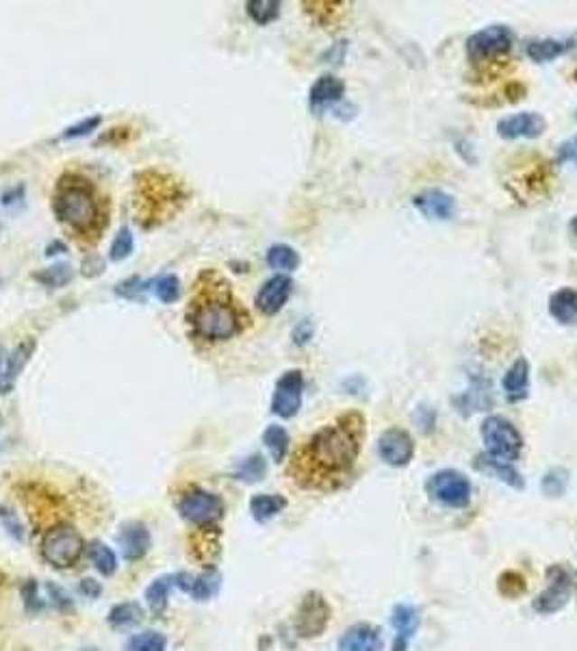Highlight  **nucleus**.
<instances>
[{"label":"nucleus","instance_id":"1","mask_svg":"<svg viewBox=\"0 0 577 651\" xmlns=\"http://www.w3.org/2000/svg\"><path fill=\"white\" fill-rule=\"evenodd\" d=\"M365 426L363 413L358 411H348L326 423L293 451L289 476L302 488L312 491L339 488L352 476L363 450Z\"/></svg>","mask_w":577,"mask_h":651},{"label":"nucleus","instance_id":"2","mask_svg":"<svg viewBox=\"0 0 577 651\" xmlns=\"http://www.w3.org/2000/svg\"><path fill=\"white\" fill-rule=\"evenodd\" d=\"M187 324L198 341H228L250 326V315L235 298L230 283L219 272L207 270L193 284Z\"/></svg>","mask_w":577,"mask_h":651},{"label":"nucleus","instance_id":"3","mask_svg":"<svg viewBox=\"0 0 577 651\" xmlns=\"http://www.w3.org/2000/svg\"><path fill=\"white\" fill-rule=\"evenodd\" d=\"M52 211L74 239L94 246L109 224V207L88 176L68 172L52 191Z\"/></svg>","mask_w":577,"mask_h":651},{"label":"nucleus","instance_id":"4","mask_svg":"<svg viewBox=\"0 0 577 651\" xmlns=\"http://www.w3.org/2000/svg\"><path fill=\"white\" fill-rule=\"evenodd\" d=\"M187 193L172 176L161 172H144L135 185V213L145 228L163 224L185 202Z\"/></svg>","mask_w":577,"mask_h":651},{"label":"nucleus","instance_id":"5","mask_svg":"<svg viewBox=\"0 0 577 651\" xmlns=\"http://www.w3.org/2000/svg\"><path fill=\"white\" fill-rule=\"evenodd\" d=\"M42 558L51 564V567L59 569H72L80 563V558L88 553V545H85L83 535L74 528V525L59 521V524L51 525L44 532L40 543Z\"/></svg>","mask_w":577,"mask_h":651},{"label":"nucleus","instance_id":"6","mask_svg":"<svg viewBox=\"0 0 577 651\" xmlns=\"http://www.w3.org/2000/svg\"><path fill=\"white\" fill-rule=\"evenodd\" d=\"M515 46V33L506 24H490L467 40V59L476 70L498 66L510 55Z\"/></svg>","mask_w":577,"mask_h":651},{"label":"nucleus","instance_id":"7","mask_svg":"<svg viewBox=\"0 0 577 651\" xmlns=\"http://www.w3.org/2000/svg\"><path fill=\"white\" fill-rule=\"evenodd\" d=\"M479 434H482L484 454L490 459L515 462L521 459L523 454V437L515 423L508 422L501 415H489L479 426Z\"/></svg>","mask_w":577,"mask_h":651},{"label":"nucleus","instance_id":"8","mask_svg":"<svg viewBox=\"0 0 577 651\" xmlns=\"http://www.w3.org/2000/svg\"><path fill=\"white\" fill-rule=\"evenodd\" d=\"M178 513L187 524L196 525L198 530L219 528V521L226 515V502L218 493L191 487L178 499Z\"/></svg>","mask_w":577,"mask_h":651},{"label":"nucleus","instance_id":"9","mask_svg":"<svg viewBox=\"0 0 577 651\" xmlns=\"http://www.w3.org/2000/svg\"><path fill=\"white\" fill-rule=\"evenodd\" d=\"M425 493L433 502L447 508H467L471 504V480L458 470H441L425 482Z\"/></svg>","mask_w":577,"mask_h":651},{"label":"nucleus","instance_id":"10","mask_svg":"<svg viewBox=\"0 0 577 651\" xmlns=\"http://www.w3.org/2000/svg\"><path fill=\"white\" fill-rule=\"evenodd\" d=\"M332 608L320 591H309L300 600L293 617V629L300 638H320L330 626Z\"/></svg>","mask_w":577,"mask_h":651},{"label":"nucleus","instance_id":"11","mask_svg":"<svg viewBox=\"0 0 577 651\" xmlns=\"http://www.w3.org/2000/svg\"><path fill=\"white\" fill-rule=\"evenodd\" d=\"M544 575H547V589L532 601V610L541 617H552L569 604L571 593H573V578L563 564H552Z\"/></svg>","mask_w":577,"mask_h":651},{"label":"nucleus","instance_id":"12","mask_svg":"<svg viewBox=\"0 0 577 651\" xmlns=\"http://www.w3.org/2000/svg\"><path fill=\"white\" fill-rule=\"evenodd\" d=\"M304 397V374L300 369H289L280 376L272 397L274 415L291 419L300 413Z\"/></svg>","mask_w":577,"mask_h":651},{"label":"nucleus","instance_id":"13","mask_svg":"<svg viewBox=\"0 0 577 651\" xmlns=\"http://www.w3.org/2000/svg\"><path fill=\"white\" fill-rule=\"evenodd\" d=\"M377 456L386 462L389 467H396V470H402L408 462L413 460L414 456V441L411 432L404 428H386L382 430L380 437L376 441Z\"/></svg>","mask_w":577,"mask_h":651},{"label":"nucleus","instance_id":"14","mask_svg":"<svg viewBox=\"0 0 577 651\" xmlns=\"http://www.w3.org/2000/svg\"><path fill=\"white\" fill-rule=\"evenodd\" d=\"M547 128V120L536 111H521L515 116L501 117L498 122V135L506 142L515 139H536Z\"/></svg>","mask_w":577,"mask_h":651},{"label":"nucleus","instance_id":"15","mask_svg":"<svg viewBox=\"0 0 577 651\" xmlns=\"http://www.w3.org/2000/svg\"><path fill=\"white\" fill-rule=\"evenodd\" d=\"M117 545L126 563H139L153 547V535L144 521H126L117 532Z\"/></svg>","mask_w":577,"mask_h":651},{"label":"nucleus","instance_id":"16","mask_svg":"<svg viewBox=\"0 0 577 651\" xmlns=\"http://www.w3.org/2000/svg\"><path fill=\"white\" fill-rule=\"evenodd\" d=\"M33 352H35V339H26V341L20 343V346L12 349V352L0 348V395L9 394V391L14 389L20 371L24 369V365L29 363Z\"/></svg>","mask_w":577,"mask_h":651},{"label":"nucleus","instance_id":"17","mask_svg":"<svg viewBox=\"0 0 577 651\" xmlns=\"http://www.w3.org/2000/svg\"><path fill=\"white\" fill-rule=\"evenodd\" d=\"M291 292H293V281L284 274H276L269 281L263 283V287L256 293V309L263 315H276L283 311V306L289 302Z\"/></svg>","mask_w":577,"mask_h":651},{"label":"nucleus","instance_id":"18","mask_svg":"<svg viewBox=\"0 0 577 651\" xmlns=\"http://www.w3.org/2000/svg\"><path fill=\"white\" fill-rule=\"evenodd\" d=\"M391 626L396 629L393 637V651H408L411 640L417 634L419 626H422V615H419L417 606L413 604H397L391 610Z\"/></svg>","mask_w":577,"mask_h":651},{"label":"nucleus","instance_id":"19","mask_svg":"<svg viewBox=\"0 0 577 651\" xmlns=\"http://www.w3.org/2000/svg\"><path fill=\"white\" fill-rule=\"evenodd\" d=\"M385 638L382 629L374 623H354L339 638L337 651H382Z\"/></svg>","mask_w":577,"mask_h":651},{"label":"nucleus","instance_id":"20","mask_svg":"<svg viewBox=\"0 0 577 651\" xmlns=\"http://www.w3.org/2000/svg\"><path fill=\"white\" fill-rule=\"evenodd\" d=\"M414 209L430 219H451L456 213L454 196L443 190H425L413 198Z\"/></svg>","mask_w":577,"mask_h":651},{"label":"nucleus","instance_id":"21","mask_svg":"<svg viewBox=\"0 0 577 651\" xmlns=\"http://www.w3.org/2000/svg\"><path fill=\"white\" fill-rule=\"evenodd\" d=\"M345 96V83L334 74H323L312 83L309 91V105L315 113L326 111L328 107L341 102Z\"/></svg>","mask_w":577,"mask_h":651},{"label":"nucleus","instance_id":"22","mask_svg":"<svg viewBox=\"0 0 577 651\" xmlns=\"http://www.w3.org/2000/svg\"><path fill=\"white\" fill-rule=\"evenodd\" d=\"M501 389H504L506 400L517 405L530 395V363L526 358H517L508 371L501 378Z\"/></svg>","mask_w":577,"mask_h":651},{"label":"nucleus","instance_id":"23","mask_svg":"<svg viewBox=\"0 0 577 651\" xmlns=\"http://www.w3.org/2000/svg\"><path fill=\"white\" fill-rule=\"evenodd\" d=\"M549 315L563 326L577 324V289L564 287L554 292L549 298Z\"/></svg>","mask_w":577,"mask_h":651},{"label":"nucleus","instance_id":"24","mask_svg":"<svg viewBox=\"0 0 577 651\" xmlns=\"http://www.w3.org/2000/svg\"><path fill=\"white\" fill-rule=\"evenodd\" d=\"M476 467L479 471L490 473V476H495L498 480L508 484V487H512V488H517V491H521V488L526 487V480H523V476L517 471V467L512 465V462L490 459L489 454H482V456H478Z\"/></svg>","mask_w":577,"mask_h":651},{"label":"nucleus","instance_id":"25","mask_svg":"<svg viewBox=\"0 0 577 651\" xmlns=\"http://www.w3.org/2000/svg\"><path fill=\"white\" fill-rule=\"evenodd\" d=\"M287 508V498L276 493H258L252 495L250 499V513L252 519L258 521V524H267L274 516H278L283 510Z\"/></svg>","mask_w":577,"mask_h":651},{"label":"nucleus","instance_id":"26","mask_svg":"<svg viewBox=\"0 0 577 651\" xmlns=\"http://www.w3.org/2000/svg\"><path fill=\"white\" fill-rule=\"evenodd\" d=\"M172 589H176L174 573L161 575V578L153 580L148 589H145V593H144L145 604H148V608L154 612V615H161V612H165L167 604H170Z\"/></svg>","mask_w":577,"mask_h":651},{"label":"nucleus","instance_id":"27","mask_svg":"<svg viewBox=\"0 0 577 651\" xmlns=\"http://www.w3.org/2000/svg\"><path fill=\"white\" fill-rule=\"evenodd\" d=\"M145 610L142 604L137 601H122V604H116L107 615V623L113 629H126V628H135L144 621Z\"/></svg>","mask_w":577,"mask_h":651},{"label":"nucleus","instance_id":"28","mask_svg":"<svg viewBox=\"0 0 577 651\" xmlns=\"http://www.w3.org/2000/svg\"><path fill=\"white\" fill-rule=\"evenodd\" d=\"M569 48H571L569 42L552 40V37H547V40L527 42L526 55L530 57L534 63H549V61H554V59H558L560 55H564Z\"/></svg>","mask_w":577,"mask_h":651},{"label":"nucleus","instance_id":"29","mask_svg":"<svg viewBox=\"0 0 577 651\" xmlns=\"http://www.w3.org/2000/svg\"><path fill=\"white\" fill-rule=\"evenodd\" d=\"M265 476H267V460L263 454H250L247 459L237 462L233 470L235 480L244 484H256L265 480Z\"/></svg>","mask_w":577,"mask_h":651},{"label":"nucleus","instance_id":"30","mask_svg":"<svg viewBox=\"0 0 577 651\" xmlns=\"http://www.w3.org/2000/svg\"><path fill=\"white\" fill-rule=\"evenodd\" d=\"M88 558L102 578H111L117 572V553L107 543L91 541L88 545Z\"/></svg>","mask_w":577,"mask_h":651},{"label":"nucleus","instance_id":"31","mask_svg":"<svg viewBox=\"0 0 577 651\" xmlns=\"http://www.w3.org/2000/svg\"><path fill=\"white\" fill-rule=\"evenodd\" d=\"M219 589H222V573L218 572V567L204 569V572L198 573L196 580H193L191 593L189 595L196 601H209L219 593Z\"/></svg>","mask_w":577,"mask_h":651},{"label":"nucleus","instance_id":"32","mask_svg":"<svg viewBox=\"0 0 577 651\" xmlns=\"http://www.w3.org/2000/svg\"><path fill=\"white\" fill-rule=\"evenodd\" d=\"M263 443H265V448L274 462H278L280 465V462L287 459L291 448V437L283 426H278V423L267 426L265 432H263Z\"/></svg>","mask_w":577,"mask_h":651},{"label":"nucleus","instance_id":"33","mask_svg":"<svg viewBox=\"0 0 577 651\" xmlns=\"http://www.w3.org/2000/svg\"><path fill=\"white\" fill-rule=\"evenodd\" d=\"M124 651H167V638L156 629H144L126 640Z\"/></svg>","mask_w":577,"mask_h":651},{"label":"nucleus","instance_id":"34","mask_svg":"<svg viewBox=\"0 0 577 651\" xmlns=\"http://www.w3.org/2000/svg\"><path fill=\"white\" fill-rule=\"evenodd\" d=\"M267 265L278 272H293L300 265V255L287 244H276L267 250Z\"/></svg>","mask_w":577,"mask_h":651},{"label":"nucleus","instance_id":"35","mask_svg":"<svg viewBox=\"0 0 577 651\" xmlns=\"http://www.w3.org/2000/svg\"><path fill=\"white\" fill-rule=\"evenodd\" d=\"M280 7H283V5H280L278 0H250V3L246 5V12L256 24L265 26L278 18Z\"/></svg>","mask_w":577,"mask_h":651},{"label":"nucleus","instance_id":"36","mask_svg":"<svg viewBox=\"0 0 577 651\" xmlns=\"http://www.w3.org/2000/svg\"><path fill=\"white\" fill-rule=\"evenodd\" d=\"M72 276H74V272H72V267H70V263H57V265H52L44 272L35 274V281L44 284V287L59 289V287H63V284H68L70 281H72Z\"/></svg>","mask_w":577,"mask_h":651},{"label":"nucleus","instance_id":"37","mask_svg":"<svg viewBox=\"0 0 577 651\" xmlns=\"http://www.w3.org/2000/svg\"><path fill=\"white\" fill-rule=\"evenodd\" d=\"M20 597H23L24 610L29 612V615H40V612L46 610V600L40 593L37 580H24V582L20 584Z\"/></svg>","mask_w":577,"mask_h":651},{"label":"nucleus","instance_id":"38","mask_svg":"<svg viewBox=\"0 0 577 651\" xmlns=\"http://www.w3.org/2000/svg\"><path fill=\"white\" fill-rule=\"evenodd\" d=\"M566 487H569V471L564 467H554L541 480V488L547 498H560L566 493Z\"/></svg>","mask_w":577,"mask_h":651},{"label":"nucleus","instance_id":"39","mask_svg":"<svg viewBox=\"0 0 577 651\" xmlns=\"http://www.w3.org/2000/svg\"><path fill=\"white\" fill-rule=\"evenodd\" d=\"M498 589L508 600H517V597H521L527 591L526 575H521L519 572H504L498 580Z\"/></svg>","mask_w":577,"mask_h":651},{"label":"nucleus","instance_id":"40","mask_svg":"<svg viewBox=\"0 0 577 651\" xmlns=\"http://www.w3.org/2000/svg\"><path fill=\"white\" fill-rule=\"evenodd\" d=\"M46 593H48V601H51V606L55 608L57 612H61V615H74V612H77V604H74V600L70 597V593L63 589V586L48 582Z\"/></svg>","mask_w":577,"mask_h":651},{"label":"nucleus","instance_id":"41","mask_svg":"<svg viewBox=\"0 0 577 651\" xmlns=\"http://www.w3.org/2000/svg\"><path fill=\"white\" fill-rule=\"evenodd\" d=\"M0 525H3V530L7 532L14 541L24 543V539H26L24 524L20 521L18 513H15L12 506H5V504L0 506Z\"/></svg>","mask_w":577,"mask_h":651},{"label":"nucleus","instance_id":"42","mask_svg":"<svg viewBox=\"0 0 577 651\" xmlns=\"http://www.w3.org/2000/svg\"><path fill=\"white\" fill-rule=\"evenodd\" d=\"M154 295L163 304H172L181 298V281L174 276V274H165L159 281L154 283Z\"/></svg>","mask_w":577,"mask_h":651},{"label":"nucleus","instance_id":"43","mask_svg":"<svg viewBox=\"0 0 577 651\" xmlns=\"http://www.w3.org/2000/svg\"><path fill=\"white\" fill-rule=\"evenodd\" d=\"M133 247H135L133 233L128 228H122L111 244V252H109L111 261H116V263L126 261V258L133 255Z\"/></svg>","mask_w":577,"mask_h":651},{"label":"nucleus","instance_id":"44","mask_svg":"<svg viewBox=\"0 0 577 651\" xmlns=\"http://www.w3.org/2000/svg\"><path fill=\"white\" fill-rule=\"evenodd\" d=\"M102 124V117L100 116H91V117H85V120H80L77 124H72V126L66 128V133H63V139H74V137H85L89 135L91 131H96Z\"/></svg>","mask_w":577,"mask_h":651},{"label":"nucleus","instance_id":"45","mask_svg":"<svg viewBox=\"0 0 577 651\" xmlns=\"http://www.w3.org/2000/svg\"><path fill=\"white\" fill-rule=\"evenodd\" d=\"M144 292H145V284L142 278H137V276L128 278V281L117 284V289H116V293L122 295V298H126V300H144Z\"/></svg>","mask_w":577,"mask_h":651},{"label":"nucleus","instance_id":"46","mask_svg":"<svg viewBox=\"0 0 577 651\" xmlns=\"http://www.w3.org/2000/svg\"><path fill=\"white\" fill-rule=\"evenodd\" d=\"M312 332H315V326H312L311 320H302L293 330V343L295 346H306V343L312 339Z\"/></svg>","mask_w":577,"mask_h":651},{"label":"nucleus","instance_id":"47","mask_svg":"<svg viewBox=\"0 0 577 651\" xmlns=\"http://www.w3.org/2000/svg\"><path fill=\"white\" fill-rule=\"evenodd\" d=\"M79 593L85 597V600H98L102 595V584L94 578H83L79 582Z\"/></svg>","mask_w":577,"mask_h":651},{"label":"nucleus","instance_id":"48","mask_svg":"<svg viewBox=\"0 0 577 651\" xmlns=\"http://www.w3.org/2000/svg\"><path fill=\"white\" fill-rule=\"evenodd\" d=\"M558 161H560V163H566V161H571V163L577 165V135L566 139L563 146H560Z\"/></svg>","mask_w":577,"mask_h":651},{"label":"nucleus","instance_id":"49","mask_svg":"<svg viewBox=\"0 0 577 651\" xmlns=\"http://www.w3.org/2000/svg\"><path fill=\"white\" fill-rule=\"evenodd\" d=\"M569 230H571V235H575V237H577V215H575V218H573V219H571V224H569Z\"/></svg>","mask_w":577,"mask_h":651},{"label":"nucleus","instance_id":"50","mask_svg":"<svg viewBox=\"0 0 577 651\" xmlns=\"http://www.w3.org/2000/svg\"><path fill=\"white\" fill-rule=\"evenodd\" d=\"M79 651H98V649H96V647H83V649H79Z\"/></svg>","mask_w":577,"mask_h":651},{"label":"nucleus","instance_id":"51","mask_svg":"<svg viewBox=\"0 0 577 651\" xmlns=\"http://www.w3.org/2000/svg\"><path fill=\"white\" fill-rule=\"evenodd\" d=\"M0 428H3V415H0Z\"/></svg>","mask_w":577,"mask_h":651},{"label":"nucleus","instance_id":"52","mask_svg":"<svg viewBox=\"0 0 577 651\" xmlns=\"http://www.w3.org/2000/svg\"><path fill=\"white\" fill-rule=\"evenodd\" d=\"M575 117H577V111H575Z\"/></svg>","mask_w":577,"mask_h":651}]
</instances>
